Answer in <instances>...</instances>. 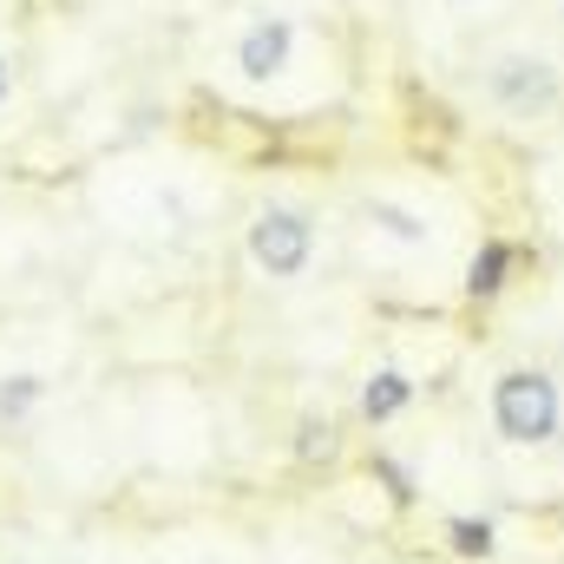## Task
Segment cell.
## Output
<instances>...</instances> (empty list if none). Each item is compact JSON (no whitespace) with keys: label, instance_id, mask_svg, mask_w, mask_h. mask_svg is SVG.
I'll list each match as a JSON object with an SVG mask.
<instances>
[{"label":"cell","instance_id":"obj_8","mask_svg":"<svg viewBox=\"0 0 564 564\" xmlns=\"http://www.w3.org/2000/svg\"><path fill=\"white\" fill-rule=\"evenodd\" d=\"M512 270H519L512 243H506V237H479V250H473V263H466V295H473V302H499V295L512 289Z\"/></svg>","mask_w":564,"mask_h":564},{"label":"cell","instance_id":"obj_2","mask_svg":"<svg viewBox=\"0 0 564 564\" xmlns=\"http://www.w3.org/2000/svg\"><path fill=\"white\" fill-rule=\"evenodd\" d=\"M486 426L512 453H545L564 440V388L552 368H506L486 388Z\"/></svg>","mask_w":564,"mask_h":564},{"label":"cell","instance_id":"obj_13","mask_svg":"<svg viewBox=\"0 0 564 564\" xmlns=\"http://www.w3.org/2000/svg\"><path fill=\"white\" fill-rule=\"evenodd\" d=\"M446 13H479V7H492V0H440Z\"/></svg>","mask_w":564,"mask_h":564},{"label":"cell","instance_id":"obj_11","mask_svg":"<svg viewBox=\"0 0 564 564\" xmlns=\"http://www.w3.org/2000/svg\"><path fill=\"white\" fill-rule=\"evenodd\" d=\"M368 473H375V479L388 486V499H394V506H414V499H421V486H414V473H408V466H401L394 453H375V459H368Z\"/></svg>","mask_w":564,"mask_h":564},{"label":"cell","instance_id":"obj_7","mask_svg":"<svg viewBox=\"0 0 564 564\" xmlns=\"http://www.w3.org/2000/svg\"><path fill=\"white\" fill-rule=\"evenodd\" d=\"M440 545L466 564H492L499 558V519H486V512H446L440 519Z\"/></svg>","mask_w":564,"mask_h":564},{"label":"cell","instance_id":"obj_6","mask_svg":"<svg viewBox=\"0 0 564 564\" xmlns=\"http://www.w3.org/2000/svg\"><path fill=\"white\" fill-rule=\"evenodd\" d=\"M421 401V381L408 375V368H394V361H381V368H368L361 375V394H355V414H361V426H394L408 408Z\"/></svg>","mask_w":564,"mask_h":564},{"label":"cell","instance_id":"obj_10","mask_svg":"<svg viewBox=\"0 0 564 564\" xmlns=\"http://www.w3.org/2000/svg\"><path fill=\"white\" fill-rule=\"evenodd\" d=\"M289 453H295L302 466H328V459H341V421H335V414H302Z\"/></svg>","mask_w":564,"mask_h":564},{"label":"cell","instance_id":"obj_12","mask_svg":"<svg viewBox=\"0 0 564 564\" xmlns=\"http://www.w3.org/2000/svg\"><path fill=\"white\" fill-rule=\"evenodd\" d=\"M13 93H20V73H13V53L0 46V112L13 106Z\"/></svg>","mask_w":564,"mask_h":564},{"label":"cell","instance_id":"obj_9","mask_svg":"<svg viewBox=\"0 0 564 564\" xmlns=\"http://www.w3.org/2000/svg\"><path fill=\"white\" fill-rule=\"evenodd\" d=\"M40 408H46V375H33V368L0 375V426H26Z\"/></svg>","mask_w":564,"mask_h":564},{"label":"cell","instance_id":"obj_3","mask_svg":"<svg viewBox=\"0 0 564 564\" xmlns=\"http://www.w3.org/2000/svg\"><path fill=\"white\" fill-rule=\"evenodd\" d=\"M243 257L263 282H302L315 270V217L302 204H257L250 224H243Z\"/></svg>","mask_w":564,"mask_h":564},{"label":"cell","instance_id":"obj_4","mask_svg":"<svg viewBox=\"0 0 564 564\" xmlns=\"http://www.w3.org/2000/svg\"><path fill=\"white\" fill-rule=\"evenodd\" d=\"M302 59V20L282 13V7H257L237 33H230V73L243 86H276L295 73Z\"/></svg>","mask_w":564,"mask_h":564},{"label":"cell","instance_id":"obj_5","mask_svg":"<svg viewBox=\"0 0 564 564\" xmlns=\"http://www.w3.org/2000/svg\"><path fill=\"white\" fill-rule=\"evenodd\" d=\"M361 224L381 237V243H394V250H440V230H433V217H426L421 204H408V197H361Z\"/></svg>","mask_w":564,"mask_h":564},{"label":"cell","instance_id":"obj_1","mask_svg":"<svg viewBox=\"0 0 564 564\" xmlns=\"http://www.w3.org/2000/svg\"><path fill=\"white\" fill-rule=\"evenodd\" d=\"M479 99L506 126H552L564 112V66L539 46H499L479 59Z\"/></svg>","mask_w":564,"mask_h":564}]
</instances>
